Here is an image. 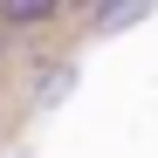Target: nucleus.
I'll use <instances>...</instances> for the list:
<instances>
[{"label":"nucleus","instance_id":"obj_4","mask_svg":"<svg viewBox=\"0 0 158 158\" xmlns=\"http://www.w3.org/2000/svg\"><path fill=\"white\" fill-rule=\"evenodd\" d=\"M0 62H7V28H0Z\"/></svg>","mask_w":158,"mask_h":158},{"label":"nucleus","instance_id":"obj_2","mask_svg":"<svg viewBox=\"0 0 158 158\" xmlns=\"http://www.w3.org/2000/svg\"><path fill=\"white\" fill-rule=\"evenodd\" d=\"M69 89H76V62H55V69L35 83V103H62Z\"/></svg>","mask_w":158,"mask_h":158},{"label":"nucleus","instance_id":"obj_1","mask_svg":"<svg viewBox=\"0 0 158 158\" xmlns=\"http://www.w3.org/2000/svg\"><path fill=\"white\" fill-rule=\"evenodd\" d=\"M62 7H55V0H7V7H0V28H48V21H55Z\"/></svg>","mask_w":158,"mask_h":158},{"label":"nucleus","instance_id":"obj_3","mask_svg":"<svg viewBox=\"0 0 158 158\" xmlns=\"http://www.w3.org/2000/svg\"><path fill=\"white\" fill-rule=\"evenodd\" d=\"M131 21H144V7H96V28H131Z\"/></svg>","mask_w":158,"mask_h":158}]
</instances>
